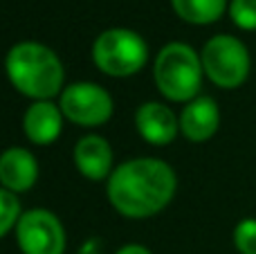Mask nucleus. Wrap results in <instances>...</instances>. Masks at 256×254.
Here are the masks:
<instances>
[{
  "mask_svg": "<svg viewBox=\"0 0 256 254\" xmlns=\"http://www.w3.org/2000/svg\"><path fill=\"white\" fill-rule=\"evenodd\" d=\"M178 178L171 164L158 158H132L106 180L110 205L126 218H148L173 200Z\"/></svg>",
  "mask_w": 256,
  "mask_h": 254,
  "instance_id": "obj_1",
  "label": "nucleus"
},
{
  "mask_svg": "<svg viewBox=\"0 0 256 254\" xmlns=\"http://www.w3.org/2000/svg\"><path fill=\"white\" fill-rule=\"evenodd\" d=\"M4 72L9 84L34 102H48L63 92V63L43 43H16L4 56Z\"/></svg>",
  "mask_w": 256,
  "mask_h": 254,
  "instance_id": "obj_2",
  "label": "nucleus"
},
{
  "mask_svg": "<svg viewBox=\"0 0 256 254\" xmlns=\"http://www.w3.org/2000/svg\"><path fill=\"white\" fill-rule=\"evenodd\" d=\"M202 58L191 45L168 43L160 50L153 66L158 90L171 102L189 104L198 97L202 86Z\"/></svg>",
  "mask_w": 256,
  "mask_h": 254,
  "instance_id": "obj_3",
  "label": "nucleus"
},
{
  "mask_svg": "<svg viewBox=\"0 0 256 254\" xmlns=\"http://www.w3.org/2000/svg\"><path fill=\"white\" fill-rule=\"evenodd\" d=\"M92 61L108 76H132L148 61V45L137 32L112 27L94 38Z\"/></svg>",
  "mask_w": 256,
  "mask_h": 254,
  "instance_id": "obj_4",
  "label": "nucleus"
},
{
  "mask_svg": "<svg viewBox=\"0 0 256 254\" xmlns=\"http://www.w3.org/2000/svg\"><path fill=\"white\" fill-rule=\"evenodd\" d=\"M200 58H202L204 76L218 88L227 90L243 86L250 74V66H252L250 52L243 45V40L230 34L212 36L204 43Z\"/></svg>",
  "mask_w": 256,
  "mask_h": 254,
  "instance_id": "obj_5",
  "label": "nucleus"
},
{
  "mask_svg": "<svg viewBox=\"0 0 256 254\" xmlns=\"http://www.w3.org/2000/svg\"><path fill=\"white\" fill-rule=\"evenodd\" d=\"M58 106L68 122L76 126H102L112 117V97L106 88L92 81H76L63 88L58 94Z\"/></svg>",
  "mask_w": 256,
  "mask_h": 254,
  "instance_id": "obj_6",
  "label": "nucleus"
},
{
  "mask_svg": "<svg viewBox=\"0 0 256 254\" xmlns=\"http://www.w3.org/2000/svg\"><path fill=\"white\" fill-rule=\"evenodd\" d=\"M16 241L22 254H63L66 230L50 210H27L16 223Z\"/></svg>",
  "mask_w": 256,
  "mask_h": 254,
  "instance_id": "obj_7",
  "label": "nucleus"
},
{
  "mask_svg": "<svg viewBox=\"0 0 256 254\" xmlns=\"http://www.w3.org/2000/svg\"><path fill=\"white\" fill-rule=\"evenodd\" d=\"M135 128L153 146H166L180 130V117L160 102H146L135 112Z\"/></svg>",
  "mask_w": 256,
  "mask_h": 254,
  "instance_id": "obj_8",
  "label": "nucleus"
},
{
  "mask_svg": "<svg viewBox=\"0 0 256 254\" xmlns=\"http://www.w3.org/2000/svg\"><path fill=\"white\" fill-rule=\"evenodd\" d=\"M38 180V162L30 148L12 146L0 153V187L12 194L30 192Z\"/></svg>",
  "mask_w": 256,
  "mask_h": 254,
  "instance_id": "obj_9",
  "label": "nucleus"
},
{
  "mask_svg": "<svg viewBox=\"0 0 256 254\" xmlns=\"http://www.w3.org/2000/svg\"><path fill=\"white\" fill-rule=\"evenodd\" d=\"M220 126V110L216 99L212 97H196L182 108L180 112V133L189 142H207L216 135Z\"/></svg>",
  "mask_w": 256,
  "mask_h": 254,
  "instance_id": "obj_10",
  "label": "nucleus"
},
{
  "mask_svg": "<svg viewBox=\"0 0 256 254\" xmlns=\"http://www.w3.org/2000/svg\"><path fill=\"white\" fill-rule=\"evenodd\" d=\"M74 164L84 178L99 182L108 180L112 169V148L106 138L102 135H84L74 146Z\"/></svg>",
  "mask_w": 256,
  "mask_h": 254,
  "instance_id": "obj_11",
  "label": "nucleus"
},
{
  "mask_svg": "<svg viewBox=\"0 0 256 254\" xmlns=\"http://www.w3.org/2000/svg\"><path fill=\"white\" fill-rule=\"evenodd\" d=\"M63 112L61 106L52 104V99L48 102H34L22 115V130H25V138L32 144H38V146H48L54 144L58 140L63 130Z\"/></svg>",
  "mask_w": 256,
  "mask_h": 254,
  "instance_id": "obj_12",
  "label": "nucleus"
},
{
  "mask_svg": "<svg viewBox=\"0 0 256 254\" xmlns=\"http://www.w3.org/2000/svg\"><path fill=\"white\" fill-rule=\"evenodd\" d=\"M171 7L184 22L209 25L225 14L227 0H171Z\"/></svg>",
  "mask_w": 256,
  "mask_h": 254,
  "instance_id": "obj_13",
  "label": "nucleus"
},
{
  "mask_svg": "<svg viewBox=\"0 0 256 254\" xmlns=\"http://www.w3.org/2000/svg\"><path fill=\"white\" fill-rule=\"evenodd\" d=\"M20 214L22 212H20V202H18L16 194L0 187V238L4 234H9V230H16Z\"/></svg>",
  "mask_w": 256,
  "mask_h": 254,
  "instance_id": "obj_14",
  "label": "nucleus"
},
{
  "mask_svg": "<svg viewBox=\"0 0 256 254\" xmlns=\"http://www.w3.org/2000/svg\"><path fill=\"white\" fill-rule=\"evenodd\" d=\"M230 18L240 30L254 32L256 30V0H232Z\"/></svg>",
  "mask_w": 256,
  "mask_h": 254,
  "instance_id": "obj_15",
  "label": "nucleus"
},
{
  "mask_svg": "<svg viewBox=\"0 0 256 254\" xmlns=\"http://www.w3.org/2000/svg\"><path fill=\"white\" fill-rule=\"evenodd\" d=\"M234 246L238 254H256V218H243L236 225Z\"/></svg>",
  "mask_w": 256,
  "mask_h": 254,
  "instance_id": "obj_16",
  "label": "nucleus"
},
{
  "mask_svg": "<svg viewBox=\"0 0 256 254\" xmlns=\"http://www.w3.org/2000/svg\"><path fill=\"white\" fill-rule=\"evenodd\" d=\"M115 254H153L148 250V248H144V246H140V243H128V246L124 248H120Z\"/></svg>",
  "mask_w": 256,
  "mask_h": 254,
  "instance_id": "obj_17",
  "label": "nucleus"
}]
</instances>
